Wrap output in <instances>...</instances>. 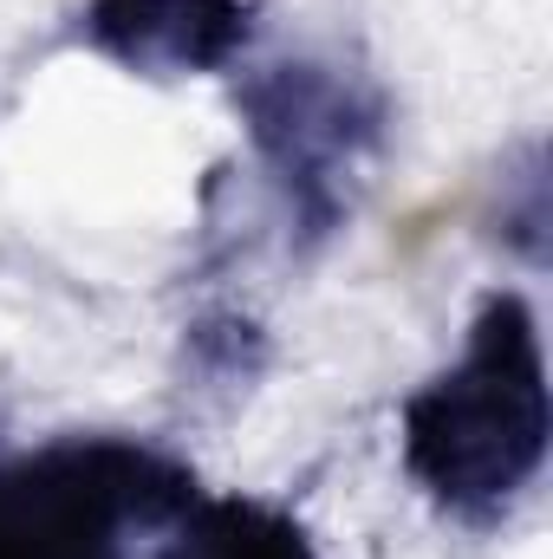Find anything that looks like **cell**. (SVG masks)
<instances>
[{
	"mask_svg": "<svg viewBox=\"0 0 553 559\" xmlns=\"http://www.w3.org/2000/svg\"><path fill=\"white\" fill-rule=\"evenodd\" d=\"M548 365L521 293H489L469 345L404 404V468L462 527H495L548 462Z\"/></svg>",
	"mask_w": 553,
	"mask_h": 559,
	"instance_id": "obj_1",
	"label": "cell"
},
{
	"mask_svg": "<svg viewBox=\"0 0 553 559\" xmlns=\"http://www.w3.org/2000/svg\"><path fill=\"white\" fill-rule=\"evenodd\" d=\"M196 495V468L138 436L0 449V559H131Z\"/></svg>",
	"mask_w": 553,
	"mask_h": 559,
	"instance_id": "obj_2",
	"label": "cell"
},
{
	"mask_svg": "<svg viewBox=\"0 0 553 559\" xmlns=\"http://www.w3.org/2000/svg\"><path fill=\"white\" fill-rule=\"evenodd\" d=\"M235 111L261 169L274 176L286 228L299 248H319L352 215L358 169L385 150L391 98L332 59H274L235 85Z\"/></svg>",
	"mask_w": 553,
	"mask_h": 559,
	"instance_id": "obj_3",
	"label": "cell"
},
{
	"mask_svg": "<svg viewBox=\"0 0 553 559\" xmlns=\"http://www.w3.org/2000/svg\"><path fill=\"white\" fill-rule=\"evenodd\" d=\"M79 33L138 79H189L222 72L248 46L255 0H92Z\"/></svg>",
	"mask_w": 553,
	"mask_h": 559,
	"instance_id": "obj_4",
	"label": "cell"
},
{
	"mask_svg": "<svg viewBox=\"0 0 553 559\" xmlns=\"http://www.w3.org/2000/svg\"><path fill=\"white\" fill-rule=\"evenodd\" d=\"M163 534V559H319L306 527L255 495H196Z\"/></svg>",
	"mask_w": 553,
	"mask_h": 559,
	"instance_id": "obj_5",
	"label": "cell"
},
{
	"mask_svg": "<svg viewBox=\"0 0 553 559\" xmlns=\"http://www.w3.org/2000/svg\"><path fill=\"white\" fill-rule=\"evenodd\" d=\"M183 358H189L196 384H209V391H235L242 384L248 391L261 378V365H268V338L242 312H202L189 325V338H183Z\"/></svg>",
	"mask_w": 553,
	"mask_h": 559,
	"instance_id": "obj_6",
	"label": "cell"
}]
</instances>
